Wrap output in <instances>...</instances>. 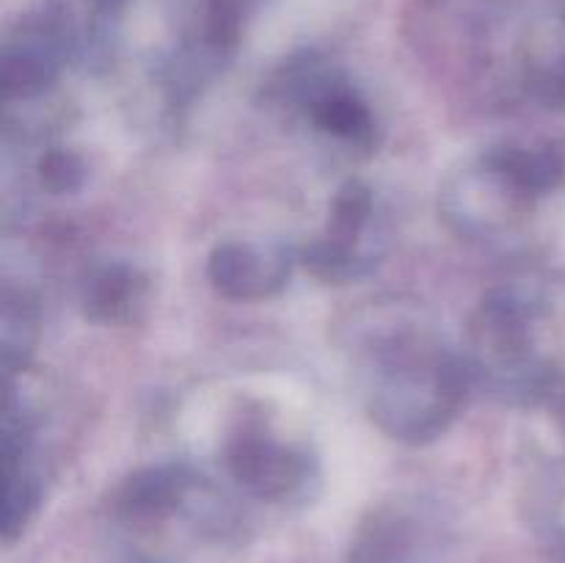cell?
I'll list each match as a JSON object with an SVG mask.
<instances>
[{"label": "cell", "instance_id": "obj_2", "mask_svg": "<svg viewBox=\"0 0 565 563\" xmlns=\"http://www.w3.org/2000/svg\"><path fill=\"white\" fill-rule=\"evenodd\" d=\"M226 464L243 486L265 497L287 495L303 475L301 458L276 447L265 436L252 434L237 436L235 445L230 447Z\"/></svg>", "mask_w": 565, "mask_h": 563}, {"label": "cell", "instance_id": "obj_11", "mask_svg": "<svg viewBox=\"0 0 565 563\" xmlns=\"http://www.w3.org/2000/svg\"><path fill=\"white\" fill-rule=\"evenodd\" d=\"M39 180L50 193H75L86 182V163L72 149H47L39 158Z\"/></svg>", "mask_w": 565, "mask_h": 563}, {"label": "cell", "instance_id": "obj_3", "mask_svg": "<svg viewBox=\"0 0 565 563\" xmlns=\"http://www.w3.org/2000/svg\"><path fill=\"white\" fill-rule=\"evenodd\" d=\"M147 282L130 265H103L88 276L83 287V307L86 315L103 323H125L136 318V307L143 304Z\"/></svg>", "mask_w": 565, "mask_h": 563}, {"label": "cell", "instance_id": "obj_4", "mask_svg": "<svg viewBox=\"0 0 565 563\" xmlns=\"http://www.w3.org/2000/svg\"><path fill=\"white\" fill-rule=\"evenodd\" d=\"M486 166L491 174L500 177L513 193H530V191H546L561 174V160L552 149H541V152H522L516 147L497 149L486 158Z\"/></svg>", "mask_w": 565, "mask_h": 563}, {"label": "cell", "instance_id": "obj_10", "mask_svg": "<svg viewBox=\"0 0 565 563\" xmlns=\"http://www.w3.org/2000/svg\"><path fill=\"white\" fill-rule=\"evenodd\" d=\"M373 215V193L362 182H345L331 202V237L351 243Z\"/></svg>", "mask_w": 565, "mask_h": 563}, {"label": "cell", "instance_id": "obj_9", "mask_svg": "<svg viewBox=\"0 0 565 563\" xmlns=\"http://www.w3.org/2000/svg\"><path fill=\"white\" fill-rule=\"evenodd\" d=\"M39 502V484L28 472H22V464H3V535L14 539L17 530L28 522L31 511Z\"/></svg>", "mask_w": 565, "mask_h": 563}, {"label": "cell", "instance_id": "obj_5", "mask_svg": "<svg viewBox=\"0 0 565 563\" xmlns=\"http://www.w3.org/2000/svg\"><path fill=\"white\" fill-rule=\"evenodd\" d=\"M312 116L318 127L348 141L367 144L373 138V116L367 105L345 88H323L312 99Z\"/></svg>", "mask_w": 565, "mask_h": 563}, {"label": "cell", "instance_id": "obj_7", "mask_svg": "<svg viewBox=\"0 0 565 563\" xmlns=\"http://www.w3.org/2000/svg\"><path fill=\"white\" fill-rule=\"evenodd\" d=\"M55 72H58V66L47 50H9L3 55V72H0L3 94L6 97H36L44 88L53 86Z\"/></svg>", "mask_w": 565, "mask_h": 563}, {"label": "cell", "instance_id": "obj_1", "mask_svg": "<svg viewBox=\"0 0 565 563\" xmlns=\"http://www.w3.org/2000/svg\"><path fill=\"white\" fill-rule=\"evenodd\" d=\"M207 276L221 296L235 301L270 296L290 276V254L274 252L263 257L246 243H221L210 254Z\"/></svg>", "mask_w": 565, "mask_h": 563}, {"label": "cell", "instance_id": "obj_8", "mask_svg": "<svg viewBox=\"0 0 565 563\" xmlns=\"http://www.w3.org/2000/svg\"><path fill=\"white\" fill-rule=\"evenodd\" d=\"M303 265L326 282H345L364 270V259L356 257L351 243L337 241L331 235L303 248Z\"/></svg>", "mask_w": 565, "mask_h": 563}, {"label": "cell", "instance_id": "obj_6", "mask_svg": "<svg viewBox=\"0 0 565 563\" xmlns=\"http://www.w3.org/2000/svg\"><path fill=\"white\" fill-rule=\"evenodd\" d=\"M188 478L180 467H149L136 472L121 489V508L130 513H163L185 491Z\"/></svg>", "mask_w": 565, "mask_h": 563}]
</instances>
